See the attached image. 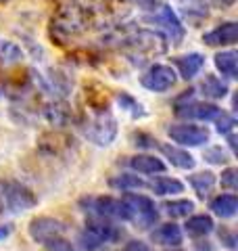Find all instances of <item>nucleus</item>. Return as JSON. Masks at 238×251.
<instances>
[{"label":"nucleus","mask_w":238,"mask_h":251,"mask_svg":"<svg viewBox=\"0 0 238 251\" xmlns=\"http://www.w3.org/2000/svg\"><path fill=\"white\" fill-rule=\"evenodd\" d=\"M38 205V197L29 186L13 178H0V216H19Z\"/></svg>","instance_id":"1"},{"label":"nucleus","mask_w":238,"mask_h":251,"mask_svg":"<svg viewBox=\"0 0 238 251\" xmlns=\"http://www.w3.org/2000/svg\"><path fill=\"white\" fill-rule=\"evenodd\" d=\"M82 130L88 140L98 147H109L117 136V120L113 113L105 109H90L88 117L82 122Z\"/></svg>","instance_id":"2"},{"label":"nucleus","mask_w":238,"mask_h":251,"mask_svg":"<svg viewBox=\"0 0 238 251\" xmlns=\"http://www.w3.org/2000/svg\"><path fill=\"white\" fill-rule=\"evenodd\" d=\"M123 237V230L115 226L111 220H98L92 218L88 224L84 226V230L77 234V245L84 251H98L100 247L115 243Z\"/></svg>","instance_id":"3"},{"label":"nucleus","mask_w":238,"mask_h":251,"mask_svg":"<svg viewBox=\"0 0 238 251\" xmlns=\"http://www.w3.org/2000/svg\"><path fill=\"white\" fill-rule=\"evenodd\" d=\"M79 209L90 218L111 220V222H128V211H125L123 199H115L109 195H90V197L79 199Z\"/></svg>","instance_id":"4"},{"label":"nucleus","mask_w":238,"mask_h":251,"mask_svg":"<svg viewBox=\"0 0 238 251\" xmlns=\"http://www.w3.org/2000/svg\"><path fill=\"white\" fill-rule=\"evenodd\" d=\"M121 199L125 203V211H128V222H132L136 228L148 230L150 226L157 224L159 209L150 197H146V195H136V193H125Z\"/></svg>","instance_id":"5"},{"label":"nucleus","mask_w":238,"mask_h":251,"mask_svg":"<svg viewBox=\"0 0 238 251\" xmlns=\"http://www.w3.org/2000/svg\"><path fill=\"white\" fill-rule=\"evenodd\" d=\"M221 109L213 103H201L194 99V90H186L176 100V115L182 120H198V122H215Z\"/></svg>","instance_id":"6"},{"label":"nucleus","mask_w":238,"mask_h":251,"mask_svg":"<svg viewBox=\"0 0 238 251\" xmlns=\"http://www.w3.org/2000/svg\"><path fill=\"white\" fill-rule=\"evenodd\" d=\"M84 27H86V11L77 4L65 6V9L52 19V34H57L59 38L75 36L77 31H82Z\"/></svg>","instance_id":"7"},{"label":"nucleus","mask_w":238,"mask_h":251,"mask_svg":"<svg viewBox=\"0 0 238 251\" xmlns=\"http://www.w3.org/2000/svg\"><path fill=\"white\" fill-rule=\"evenodd\" d=\"M150 21L157 23V25L161 27V31L165 34V38L169 40V44L180 46L182 42H184L186 29H184V25H182V21H180V17L176 15V11H173L169 4L159 6L157 13L150 17Z\"/></svg>","instance_id":"8"},{"label":"nucleus","mask_w":238,"mask_h":251,"mask_svg":"<svg viewBox=\"0 0 238 251\" xmlns=\"http://www.w3.org/2000/svg\"><path fill=\"white\" fill-rule=\"evenodd\" d=\"M167 136L178 147H203L209 143V130L194 124H173L167 128Z\"/></svg>","instance_id":"9"},{"label":"nucleus","mask_w":238,"mask_h":251,"mask_svg":"<svg viewBox=\"0 0 238 251\" xmlns=\"http://www.w3.org/2000/svg\"><path fill=\"white\" fill-rule=\"evenodd\" d=\"M65 230H67L65 222H61V220H57V218H50V216H38V218L31 220L29 226H27L29 237L36 243H40V245L48 243L50 239L63 237Z\"/></svg>","instance_id":"10"},{"label":"nucleus","mask_w":238,"mask_h":251,"mask_svg":"<svg viewBox=\"0 0 238 251\" xmlns=\"http://www.w3.org/2000/svg\"><path fill=\"white\" fill-rule=\"evenodd\" d=\"M178 82L176 72L169 65H153L140 77V84L150 92H167Z\"/></svg>","instance_id":"11"},{"label":"nucleus","mask_w":238,"mask_h":251,"mask_svg":"<svg viewBox=\"0 0 238 251\" xmlns=\"http://www.w3.org/2000/svg\"><path fill=\"white\" fill-rule=\"evenodd\" d=\"M71 143H73V138L67 136L65 132L50 130V132H44V134L40 136L38 147H40V151L46 153V155H61L71 147Z\"/></svg>","instance_id":"12"},{"label":"nucleus","mask_w":238,"mask_h":251,"mask_svg":"<svg viewBox=\"0 0 238 251\" xmlns=\"http://www.w3.org/2000/svg\"><path fill=\"white\" fill-rule=\"evenodd\" d=\"M238 40V25L234 21L221 23L219 27L211 29L209 34L203 36V42L207 46H232Z\"/></svg>","instance_id":"13"},{"label":"nucleus","mask_w":238,"mask_h":251,"mask_svg":"<svg viewBox=\"0 0 238 251\" xmlns=\"http://www.w3.org/2000/svg\"><path fill=\"white\" fill-rule=\"evenodd\" d=\"M163 155L165 159H169L171 166H176L178 170H194L196 166V159L190 155L184 147H178V145H163V143H157V147Z\"/></svg>","instance_id":"14"},{"label":"nucleus","mask_w":238,"mask_h":251,"mask_svg":"<svg viewBox=\"0 0 238 251\" xmlns=\"http://www.w3.org/2000/svg\"><path fill=\"white\" fill-rule=\"evenodd\" d=\"M128 168L138 172V174H144V176H155V174H163L167 166L165 161H161L159 157L155 155H134V157H128Z\"/></svg>","instance_id":"15"},{"label":"nucleus","mask_w":238,"mask_h":251,"mask_svg":"<svg viewBox=\"0 0 238 251\" xmlns=\"http://www.w3.org/2000/svg\"><path fill=\"white\" fill-rule=\"evenodd\" d=\"M180 13L190 25H198L209 17V6L205 0H178Z\"/></svg>","instance_id":"16"},{"label":"nucleus","mask_w":238,"mask_h":251,"mask_svg":"<svg viewBox=\"0 0 238 251\" xmlns=\"http://www.w3.org/2000/svg\"><path fill=\"white\" fill-rule=\"evenodd\" d=\"M157 245H163V247H180L182 241H184V234H182V228L178 224H161L157 230H153L150 234Z\"/></svg>","instance_id":"17"},{"label":"nucleus","mask_w":238,"mask_h":251,"mask_svg":"<svg viewBox=\"0 0 238 251\" xmlns=\"http://www.w3.org/2000/svg\"><path fill=\"white\" fill-rule=\"evenodd\" d=\"M209 209L221 220H230L236 216L238 211V197L234 193H226V195H217L213 197L209 203Z\"/></svg>","instance_id":"18"},{"label":"nucleus","mask_w":238,"mask_h":251,"mask_svg":"<svg viewBox=\"0 0 238 251\" xmlns=\"http://www.w3.org/2000/svg\"><path fill=\"white\" fill-rule=\"evenodd\" d=\"M184 230L194 239H201V237H207L215 230V224H213V218L207 214H194L186 220L184 224Z\"/></svg>","instance_id":"19"},{"label":"nucleus","mask_w":238,"mask_h":251,"mask_svg":"<svg viewBox=\"0 0 238 251\" xmlns=\"http://www.w3.org/2000/svg\"><path fill=\"white\" fill-rule=\"evenodd\" d=\"M173 63H176L178 72H180V75L184 77V80H192V77L198 75V72L203 69L205 57L203 54H198V52H190V54H184V57L173 59Z\"/></svg>","instance_id":"20"},{"label":"nucleus","mask_w":238,"mask_h":251,"mask_svg":"<svg viewBox=\"0 0 238 251\" xmlns=\"http://www.w3.org/2000/svg\"><path fill=\"white\" fill-rule=\"evenodd\" d=\"M188 182L194 188V193L198 195V197L207 199L211 195V191L215 188V184H217V178H215L213 172H196V174H192L188 178Z\"/></svg>","instance_id":"21"},{"label":"nucleus","mask_w":238,"mask_h":251,"mask_svg":"<svg viewBox=\"0 0 238 251\" xmlns=\"http://www.w3.org/2000/svg\"><path fill=\"white\" fill-rule=\"evenodd\" d=\"M215 67L224 77L234 80V77H238V54L234 50H226V52L215 54Z\"/></svg>","instance_id":"22"},{"label":"nucleus","mask_w":238,"mask_h":251,"mask_svg":"<svg viewBox=\"0 0 238 251\" xmlns=\"http://www.w3.org/2000/svg\"><path fill=\"white\" fill-rule=\"evenodd\" d=\"M148 186L155 195H159V197H169V195H178V193L184 191V184L176 178H169V176H159Z\"/></svg>","instance_id":"23"},{"label":"nucleus","mask_w":238,"mask_h":251,"mask_svg":"<svg viewBox=\"0 0 238 251\" xmlns=\"http://www.w3.org/2000/svg\"><path fill=\"white\" fill-rule=\"evenodd\" d=\"M201 90L207 99H213V100H221L230 92L228 90V84L224 80H219L217 75H205V80L201 82Z\"/></svg>","instance_id":"24"},{"label":"nucleus","mask_w":238,"mask_h":251,"mask_svg":"<svg viewBox=\"0 0 238 251\" xmlns=\"http://www.w3.org/2000/svg\"><path fill=\"white\" fill-rule=\"evenodd\" d=\"M109 184L117 188V191L121 193H132V191H142V188H146V182L138 176L134 174H119V176H113L109 180Z\"/></svg>","instance_id":"25"},{"label":"nucleus","mask_w":238,"mask_h":251,"mask_svg":"<svg viewBox=\"0 0 238 251\" xmlns=\"http://www.w3.org/2000/svg\"><path fill=\"white\" fill-rule=\"evenodd\" d=\"M163 209L169 218H188L194 209V201L190 199H171L163 203Z\"/></svg>","instance_id":"26"},{"label":"nucleus","mask_w":238,"mask_h":251,"mask_svg":"<svg viewBox=\"0 0 238 251\" xmlns=\"http://www.w3.org/2000/svg\"><path fill=\"white\" fill-rule=\"evenodd\" d=\"M115 100L119 103V107L125 109V111H128L132 117H136V120H138V117H146L144 107H142L138 100L132 97V94H128V92H119L117 97H115Z\"/></svg>","instance_id":"27"},{"label":"nucleus","mask_w":238,"mask_h":251,"mask_svg":"<svg viewBox=\"0 0 238 251\" xmlns=\"http://www.w3.org/2000/svg\"><path fill=\"white\" fill-rule=\"evenodd\" d=\"M205 161L213 163V166H224V163L230 161V155L221 147H211L205 151Z\"/></svg>","instance_id":"28"},{"label":"nucleus","mask_w":238,"mask_h":251,"mask_svg":"<svg viewBox=\"0 0 238 251\" xmlns=\"http://www.w3.org/2000/svg\"><path fill=\"white\" fill-rule=\"evenodd\" d=\"M21 59V50L11 42H0V61L2 63H15Z\"/></svg>","instance_id":"29"},{"label":"nucleus","mask_w":238,"mask_h":251,"mask_svg":"<svg viewBox=\"0 0 238 251\" xmlns=\"http://www.w3.org/2000/svg\"><path fill=\"white\" fill-rule=\"evenodd\" d=\"M215 124H217V132L219 134H224V136H228L230 132L234 130V126H236V120L230 113H226V111H221L219 115H217V120H215Z\"/></svg>","instance_id":"30"},{"label":"nucleus","mask_w":238,"mask_h":251,"mask_svg":"<svg viewBox=\"0 0 238 251\" xmlns=\"http://www.w3.org/2000/svg\"><path fill=\"white\" fill-rule=\"evenodd\" d=\"M219 182H221L224 188H228V191H236V186H238V170L236 168H226L224 172H221Z\"/></svg>","instance_id":"31"},{"label":"nucleus","mask_w":238,"mask_h":251,"mask_svg":"<svg viewBox=\"0 0 238 251\" xmlns=\"http://www.w3.org/2000/svg\"><path fill=\"white\" fill-rule=\"evenodd\" d=\"M44 247L48 251H75L73 243L67 241L65 237H57V239H50L48 243H44Z\"/></svg>","instance_id":"32"},{"label":"nucleus","mask_w":238,"mask_h":251,"mask_svg":"<svg viewBox=\"0 0 238 251\" xmlns=\"http://www.w3.org/2000/svg\"><path fill=\"white\" fill-rule=\"evenodd\" d=\"M132 140H134V145H136V147H142V149H155V147H157V143H159L157 138L144 134V132L132 134Z\"/></svg>","instance_id":"33"},{"label":"nucleus","mask_w":238,"mask_h":251,"mask_svg":"<svg viewBox=\"0 0 238 251\" xmlns=\"http://www.w3.org/2000/svg\"><path fill=\"white\" fill-rule=\"evenodd\" d=\"M217 234H219V241H221V245H224V247H228V249H236V234H234V230L221 228Z\"/></svg>","instance_id":"34"},{"label":"nucleus","mask_w":238,"mask_h":251,"mask_svg":"<svg viewBox=\"0 0 238 251\" xmlns=\"http://www.w3.org/2000/svg\"><path fill=\"white\" fill-rule=\"evenodd\" d=\"M119 251H153V249L144 241H128Z\"/></svg>","instance_id":"35"},{"label":"nucleus","mask_w":238,"mask_h":251,"mask_svg":"<svg viewBox=\"0 0 238 251\" xmlns=\"http://www.w3.org/2000/svg\"><path fill=\"white\" fill-rule=\"evenodd\" d=\"M134 2H138L142 9H157L161 4V0H134Z\"/></svg>","instance_id":"36"},{"label":"nucleus","mask_w":238,"mask_h":251,"mask_svg":"<svg viewBox=\"0 0 238 251\" xmlns=\"http://www.w3.org/2000/svg\"><path fill=\"white\" fill-rule=\"evenodd\" d=\"M209 2L215 6V9H230V6H232L236 0H209Z\"/></svg>","instance_id":"37"},{"label":"nucleus","mask_w":238,"mask_h":251,"mask_svg":"<svg viewBox=\"0 0 238 251\" xmlns=\"http://www.w3.org/2000/svg\"><path fill=\"white\" fill-rule=\"evenodd\" d=\"M9 234H11V228H9V226H0V241L6 239Z\"/></svg>","instance_id":"38"},{"label":"nucleus","mask_w":238,"mask_h":251,"mask_svg":"<svg viewBox=\"0 0 238 251\" xmlns=\"http://www.w3.org/2000/svg\"><path fill=\"white\" fill-rule=\"evenodd\" d=\"M167 251H180V249H167Z\"/></svg>","instance_id":"39"}]
</instances>
